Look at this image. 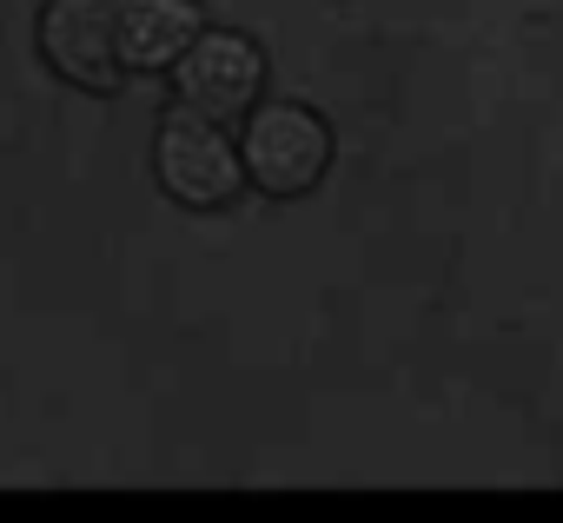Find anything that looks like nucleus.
I'll return each mask as SVG.
<instances>
[{
	"label": "nucleus",
	"instance_id": "f257e3e1",
	"mask_svg": "<svg viewBox=\"0 0 563 523\" xmlns=\"http://www.w3.org/2000/svg\"><path fill=\"white\" fill-rule=\"evenodd\" d=\"M239 166H245V186L272 199H306L332 166V126L299 100H252Z\"/></svg>",
	"mask_w": 563,
	"mask_h": 523
},
{
	"label": "nucleus",
	"instance_id": "f03ea898",
	"mask_svg": "<svg viewBox=\"0 0 563 523\" xmlns=\"http://www.w3.org/2000/svg\"><path fill=\"white\" fill-rule=\"evenodd\" d=\"M153 173L159 186L192 205V212H212V205H232L239 186H245V166H239V146L225 140V120H206L192 107H173L159 120V140H153Z\"/></svg>",
	"mask_w": 563,
	"mask_h": 523
},
{
	"label": "nucleus",
	"instance_id": "7ed1b4c3",
	"mask_svg": "<svg viewBox=\"0 0 563 523\" xmlns=\"http://www.w3.org/2000/svg\"><path fill=\"white\" fill-rule=\"evenodd\" d=\"M166 74L179 87V107L206 120H239L265 93V54L252 34H232V27H199Z\"/></svg>",
	"mask_w": 563,
	"mask_h": 523
},
{
	"label": "nucleus",
	"instance_id": "20e7f679",
	"mask_svg": "<svg viewBox=\"0 0 563 523\" xmlns=\"http://www.w3.org/2000/svg\"><path fill=\"white\" fill-rule=\"evenodd\" d=\"M41 54L60 80H74L87 93H113L126 80V67L113 54V0H47Z\"/></svg>",
	"mask_w": 563,
	"mask_h": 523
},
{
	"label": "nucleus",
	"instance_id": "39448f33",
	"mask_svg": "<svg viewBox=\"0 0 563 523\" xmlns=\"http://www.w3.org/2000/svg\"><path fill=\"white\" fill-rule=\"evenodd\" d=\"M199 34V0H113V54L126 74H159Z\"/></svg>",
	"mask_w": 563,
	"mask_h": 523
}]
</instances>
